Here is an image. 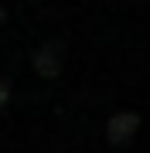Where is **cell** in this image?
I'll return each mask as SVG.
<instances>
[{"mask_svg":"<svg viewBox=\"0 0 150 153\" xmlns=\"http://www.w3.org/2000/svg\"><path fill=\"white\" fill-rule=\"evenodd\" d=\"M61 65H65V48H61L58 41H51V44H41L38 51H34V68H38V75H45V78H55Z\"/></svg>","mask_w":150,"mask_h":153,"instance_id":"1","label":"cell"},{"mask_svg":"<svg viewBox=\"0 0 150 153\" xmlns=\"http://www.w3.org/2000/svg\"><path fill=\"white\" fill-rule=\"evenodd\" d=\"M7 95H10V82H7V78H0V109H4Z\"/></svg>","mask_w":150,"mask_h":153,"instance_id":"3","label":"cell"},{"mask_svg":"<svg viewBox=\"0 0 150 153\" xmlns=\"http://www.w3.org/2000/svg\"><path fill=\"white\" fill-rule=\"evenodd\" d=\"M137 126H140V119H137L133 112H116V116L109 119V126H106V136H109V143L123 146V143H130V140H133Z\"/></svg>","mask_w":150,"mask_h":153,"instance_id":"2","label":"cell"}]
</instances>
